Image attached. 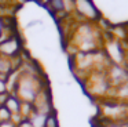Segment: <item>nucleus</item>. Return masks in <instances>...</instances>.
I'll list each match as a JSON object with an SVG mask.
<instances>
[{
    "instance_id": "obj_1",
    "label": "nucleus",
    "mask_w": 128,
    "mask_h": 127,
    "mask_svg": "<svg viewBox=\"0 0 128 127\" xmlns=\"http://www.w3.org/2000/svg\"><path fill=\"white\" fill-rule=\"evenodd\" d=\"M74 8L78 15L83 17L86 21H96L100 17L99 11L91 0H74Z\"/></svg>"
},
{
    "instance_id": "obj_2",
    "label": "nucleus",
    "mask_w": 128,
    "mask_h": 127,
    "mask_svg": "<svg viewBox=\"0 0 128 127\" xmlns=\"http://www.w3.org/2000/svg\"><path fill=\"white\" fill-rule=\"evenodd\" d=\"M20 50H21L20 41H18L17 37H12V36H10L8 39H6L0 43V55L2 57L14 58L18 55Z\"/></svg>"
},
{
    "instance_id": "obj_3",
    "label": "nucleus",
    "mask_w": 128,
    "mask_h": 127,
    "mask_svg": "<svg viewBox=\"0 0 128 127\" xmlns=\"http://www.w3.org/2000/svg\"><path fill=\"white\" fill-rule=\"evenodd\" d=\"M4 106L11 112L12 116H21V106H22V102L20 101V98L15 95H8Z\"/></svg>"
},
{
    "instance_id": "obj_4",
    "label": "nucleus",
    "mask_w": 128,
    "mask_h": 127,
    "mask_svg": "<svg viewBox=\"0 0 128 127\" xmlns=\"http://www.w3.org/2000/svg\"><path fill=\"white\" fill-rule=\"evenodd\" d=\"M46 119H47V115H43V113L33 110V113L29 117V121L33 127H46Z\"/></svg>"
},
{
    "instance_id": "obj_5",
    "label": "nucleus",
    "mask_w": 128,
    "mask_h": 127,
    "mask_svg": "<svg viewBox=\"0 0 128 127\" xmlns=\"http://www.w3.org/2000/svg\"><path fill=\"white\" fill-rule=\"evenodd\" d=\"M47 7L52 13H62V11H65L64 0H47Z\"/></svg>"
},
{
    "instance_id": "obj_6",
    "label": "nucleus",
    "mask_w": 128,
    "mask_h": 127,
    "mask_svg": "<svg viewBox=\"0 0 128 127\" xmlns=\"http://www.w3.org/2000/svg\"><path fill=\"white\" fill-rule=\"evenodd\" d=\"M46 127H59L58 124V119H56L55 110L50 115H47V119H46Z\"/></svg>"
},
{
    "instance_id": "obj_7",
    "label": "nucleus",
    "mask_w": 128,
    "mask_h": 127,
    "mask_svg": "<svg viewBox=\"0 0 128 127\" xmlns=\"http://www.w3.org/2000/svg\"><path fill=\"white\" fill-rule=\"evenodd\" d=\"M11 117H12L11 112H10V110L7 109V108L4 106V105H2V106H0V123L11 120Z\"/></svg>"
},
{
    "instance_id": "obj_8",
    "label": "nucleus",
    "mask_w": 128,
    "mask_h": 127,
    "mask_svg": "<svg viewBox=\"0 0 128 127\" xmlns=\"http://www.w3.org/2000/svg\"><path fill=\"white\" fill-rule=\"evenodd\" d=\"M0 127H18V124L14 123L12 120H8V121H3V123H0Z\"/></svg>"
},
{
    "instance_id": "obj_9",
    "label": "nucleus",
    "mask_w": 128,
    "mask_h": 127,
    "mask_svg": "<svg viewBox=\"0 0 128 127\" xmlns=\"http://www.w3.org/2000/svg\"><path fill=\"white\" fill-rule=\"evenodd\" d=\"M3 30H4V26H3V19H0V35L3 33Z\"/></svg>"
}]
</instances>
